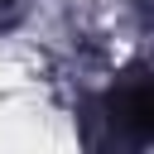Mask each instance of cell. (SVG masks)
<instances>
[{
    "label": "cell",
    "instance_id": "1",
    "mask_svg": "<svg viewBox=\"0 0 154 154\" xmlns=\"http://www.w3.org/2000/svg\"><path fill=\"white\" fill-rule=\"evenodd\" d=\"M111 125L125 130L130 140L154 135V77H135L111 96Z\"/></svg>",
    "mask_w": 154,
    "mask_h": 154
}]
</instances>
